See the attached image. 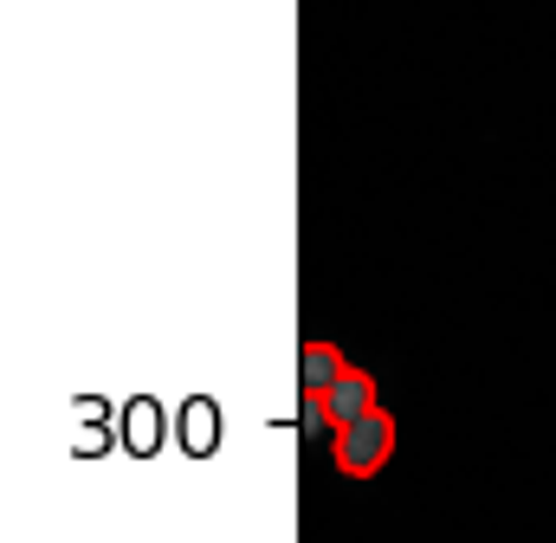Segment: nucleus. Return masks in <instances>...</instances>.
Here are the masks:
<instances>
[{
  "label": "nucleus",
  "instance_id": "1",
  "mask_svg": "<svg viewBox=\"0 0 556 543\" xmlns=\"http://www.w3.org/2000/svg\"><path fill=\"white\" fill-rule=\"evenodd\" d=\"M330 459H337L343 479H376V472L395 459V414H389V407H369L363 420L337 427V433H330Z\"/></svg>",
  "mask_w": 556,
  "mask_h": 543
},
{
  "label": "nucleus",
  "instance_id": "2",
  "mask_svg": "<svg viewBox=\"0 0 556 543\" xmlns=\"http://www.w3.org/2000/svg\"><path fill=\"white\" fill-rule=\"evenodd\" d=\"M317 402H324V414H330V433H337V427H350V420H363L369 407H382V402H376V376H369V369H356V363H350V369L317 395Z\"/></svg>",
  "mask_w": 556,
  "mask_h": 543
},
{
  "label": "nucleus",
  "instance_id": "3",
  "mask_svg": "<svg viewBox=\"0 0 556 543\" xmlns=\"http://www.w3.org/2000/svg\"><path fill=\"white\" fill-rule=\"evenodd\" d=\"M343 369H350V363H343L337 343H304V350H298V382H304V395H324Z\"/></svg>",
  "mask_w": 556,
  "mask_h": 543
},
{
  "label": "nucleus",
  "instance_id": "4",
  "mask_svg": "<svg viewBox=\"0 0 556 543\" xmlns=\"http://www.w3.org/2000/svg\"><path fill=\"white\" fill-rule=\"evenodd\" d=\"M324 427H330L324 402H317V395H304V433H324Z\"/></svg>",
  "mask_w": 556,
  "mask_h": 543
}]
</instances>
